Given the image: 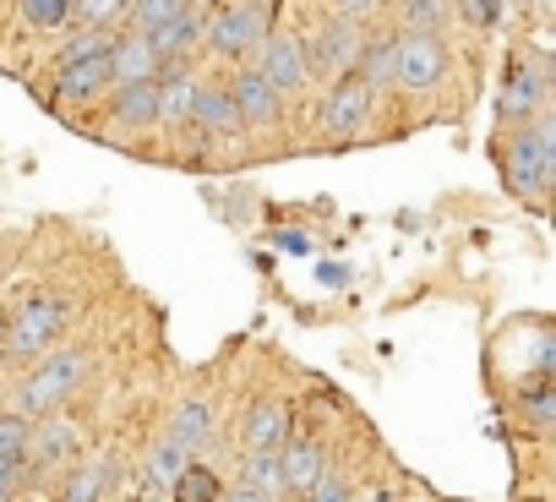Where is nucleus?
Masks as SVG:
<instances>
[{
  "mask_svg": "<svg viewBox=\"0 0 556 502\" xmlns=\"http://www.w3.org/2000/svg\"><path fill=\"white\" fill-rule=\"evenodd\" d=\"M523 415L540 426V431H556V382H545V388H534L529 399H523Z\"/></svg>",
  "mask_w": 556,
  "mask_h": 502,
  "instance_id": "c756f323",
  "label": "nucleus"
},
{
  "mask_svg": "<svg viewBox=\"0 0 556 502\" xmlns=\"http://www.w3.org/2000/svg\"><path fill=\"white\" fill-rule=\"evenodd\" d=\"M83 453V426L72 415H45L34 421V442H28V464L34 469H61Z\"/></svg>",
  "mask_w": 556,
  "mask_h": 502,
  "instance_id": "9b49d317",
  "label": "nucleus"
},
{
  "mask_svg": "<svg viewBox=\"0 0 556 502\" xmlns=\"http://www.w3.org/2000/svg\"><path fill=\"white\" fill-rule=\"evenodd\" d=\"M328 7H333V17H344V23L366 28L371 17H382V7H388V0H328Z\"/></svg>",
  "mask_w": 556,
  "mask_h": 502,
  "instance_id": "473e14b6",
  "label": "nucleus"
},
{
  "mask_svg": "<svg viewBox=\"0 0 556 502\" xmlns=\"http://www.w3.org/2000/svg\"><path fill=\"white\" fill-rule=\"evenodd\" d=\"M224 88H229V99H235L245 131H262V126H278V121H285V99H278V88H273L256 66H235V77H229Z\"/></svg>",
  "mask_w": 556,
  "mask_h": 502,
  "instance_id": "9d476101",
  "label": "nucleus"
},
{
  "mask_svg": "<svg viewBox=\"0 0 556 502\" xmlns=\"http://www.w3.org/2000/svg\"><path fill=\"white\" fill-rule=\"evenodd\" d=\"M453 17L464 28H491L502 17V0H453Z\"/></svg>",
  "mask_w": 556,
  "mask_h": 502,
  "instance_id": "2f4dec72",
  "label": "nucleus"
},
{
  "mask_svg": "<svg viewBox=\"0 0 556 502\" xmlns=\"http://www.w3.org/2000/svg\"><path fill=\"white\" fill-rule=\"evenodd\" d=\"M377 502H399V497H377Z\"/></svg>",
  "mask_w": 556,
  "mask_h": 502,
  "instance_id": "4c0bfd02",
  "label": "nucleus"
},
{
  "mask_svg": "<svg viewBox=\"0 0 556 502\" xmlns=\"http://www.w3.org/2000/svg\"><path fill=\"white\" fill-rule=\"evenodd\" d=\"M207 431H213V399H186V404L169 415V431H164V437H175L186 453H197V448L207 442Z\"/></svg>",
  "mask_w": 556,
  "mask_h": 502,
  "instance_id": "412c9836",
  "label": "nucleus"
},
{
  "mask_svg": "<svg viewBox=\"0 0 556 502\" xmlns=\"http://www.w3.org/2000/svg\"><path fill=\"white\" fill-rule=\"evenodd\" d=\"M115 475H121V459H115V453H104V459L83 464V469L66 480L61 502H104V491H110V480H115Z\"/></svg>",
  "mask_w": 556,
  "mask_h": 502,
  "instance_id": "4be33fe9",
  "label": "nucleus"
},
{
  "mask_svg": "<svg viewBox=\"0 0 556 502\" xmlns=\"http://www.w3.org/2000/svg\"><path fill=\"white\" fill-rule=\"evenodd\" d=\"M72 306L61 296H28L12 317H7V350H0V361H45L66 328Z\"/></svg>",
  "mask_w": 556,
  "mask_h": 502,
  "instance_id": "7ed1b4c3",
  "label": "nucleus"
},
{
  "mask_svg": "<svg viewBox=\"0 0 556 502\" xmlns=\"http://www.w3.org/2000/svg\"><path fill=\"white\" fill-rule=\"evenodd\" d=\"M545 66H534V61H507V77H502V99H496V121L507 126L513 121V131L518 126H529L540 110H545Z\"/></svg>",
  "mask_w": 556,
  "mask_h": 502,
  "instance_id": "6e6552de",
  "label": "nucleus"
},
{
  "mask_svg": "<svg viewBox=\"0 0 556 502\" xmlns=\"http://www.w3.org/2000/svg\"><path fill=\"white\" fill-rule=\"evenodd\" d=\"M202 83H207V77H197L191 66H169V72L159 77V88H164V93H159V126H164V131H186V126H191Z\"/></svg>",
  "mask_w": 556,
  "mask_h": 502,
  "instance_id": "4468645a",
  "label": "nucleus"
},
{
  "mask_svg": "<svg viewBox=\"0 0 556 502\" xmlns=\"http://www.w3.org/2000/svg\"><path fill=\"white\" fill-rule=\"evenodd\" d=\"M28 442H34V421H23L17 410L0 415V464H23L28 459Z\"/></svg>",
  "mask_w": 556,
  "mask_h": 502,
  "instance_id": "c85d7f7f",
  "label": "nucleus"
},
{
  "mask_svg": "<svg viewBox=\"0 0 556 502\" xmlns=\"http://www.w3.org/2000/svg\"><path fill=\"white\" fill-rule=\"evenodd\" d=\"M273 17H278L273 0H240V7H229V12H218V17L207 23V50H213L218 61L251 66V55H262V45L278 34Z\"/></svg>",
  "mask_w": 556,
  "mask_h": 502,
  "instance_id": "f03ea898",
  "label": "nucleus"
},
{
  "mask_svg": "<svg viewBox=\"0 0 556 502\" xmlns=\"http://www.w3.org/2000/svg\"><path fill=\"white\" fill-rule=\"evenodd\" d=\"M159 83H131V88H115L110 93V126L115 131H148L159 126Z\"/></svg>",
  "mask_w": 556,
  "mask_h": 502,
  "instance_id": "dca6fc26",
  "label": "nucleus"
},
{
  "mask_svg": "<svg viewBox=\"0 0 556 502\" xmlns=\"http://www.w3.org/2000/svg\"><path fill=\"white\" fill-rule=\"evenodd\" d=\"M240 442L245 453H285L290 442V410L278 404V399H256L240 421Z\"/></svg>",
  "mask_w": 556,
  "mask_h": 502,
  "instance_id": "2eb2a0df",
  "label": "nucleus"
},
{
  "mask_svg": "<svg viewBox=\"0 0 556 502\" xmlns=\"http://www.w3.org/2000/svg\"><path fill=\"white\" fill-rule=\"evenodd\" d=\"M88 377V350L83 344H66V350H50L45 361H34V372L17 382V415L23 421H45V415H61L66 399H77Z\"/></svg>",
  "mask_w": 556,
  "mask_h": 502,
  "instance_id": "f257e3e1",
  "label": "nucleus"
},
{
  "mask_svg": "<svg viewBox=\"0 0 556 502\" xmlns=\"http://www.w3.org/2000/svg\"><path fill=\"white\" fill-rule=\"evenodd\" d=\"M502 180H507V191H513L518 202H545V197L556 191V175L545 170V159H540L529 126H518L513 142L502 148Z\"/></svg>",
  "mask_w": 556,
  "mask_h": 502,
  "instance_id": "423d86ee",
  "label": "nucleus"
},
{
  "mask_svg": "<svg viewBox=\"0 0 556 502\" xmlns=\"http://www.w3.org/2000/svg\"><path fill=\"white\" fill-rule=\"evenodd\" d=\"M442 77H447V39L399 34V88L404 93H431Z\"/></svg>",
  "mask_w": 556,
  "mask_h": 502,
  "instance_id": "1a4fd4ad",
  "label": "nucleus"
},
{
  "mask_svg": "<svg viewBox=\"0 0 556 502\" xmlns=\"http://www.w3.org/2000/svg\"><path fill=\"white\" fill-rule=\"evenodd\" d=\"M355 77H361L371 93L388 88V83H399V39H393V34H366V50H361Z\"/></svg>",
  "mask_w": 556,
  "mask_h": 502,
  "instance_id": "aec40b11",
  "label": "nucleus"
},
{
  "mask_svg": "<svg viewBox=\"0 0 556 502\" xmlns=\"http://www.w3.org/2000/svg\"><path fill=\"white\" fill-rule=\"evenodd\" d=\"M278 459H285V491H295V497H312V491H317V480L328 475L323 448H317L312 437H290Z\"/></svg>",
  "mask_w": 556,
  "mask_h": 502,
  "instance_id": "a211bd4d",
  "label": "nucleus"
},
{
  "mask_svg": "<svg viewBox=\"0 0 556 502\" xmlns=\"http://www.w3.org/2000/svg\"><path fill=\"white\" fill-rule=\"evenodd\" d=\"M399 23H404V34L442 39L447 23H453V0H399Z\"/></svg>",
  "mask_w": 556,
  "mask_h": 502,
  "instance_id": "5701e85b",
  "label": "nucleus"
},
{
  "mask_svg": "<svg viewBox=\"0 0 556 502\" xmlns=\"http://www.w3.org/2000/svg\"><path fill=\"white\" fill-rule=\"evenodd\" d=\"M529 137H534V148H540L545 170L556 175V110H540V115L529 121Z\"/></svg>",
  "mask_w": 556,
  "mask_h": 502,
  "instance_id": "7c9ffc66",
  "label": "nucleus"
},
{
  "mask_svg": "<svg viewBox=\"0 0 556 502\" xmlns=\"http://www.w3.org/2000/svg\"><path fill=\"white\" fill-rule=\"evenodd\" d=\"M99 93H115V72H110V55L99 61H83V66H66L55 72V99L61 104H88Z\"/></svg>",
  "mask_w": 556,
  "mask_h": 502,
  "instance_id": "f3484780",
  "label": "nucleus"
},
{
  "mask_svg": "<svg viewBox=\"0 0 556 502\" xmlns=\"http://www.w3.org/2000/svg\"><path fill=\"white\" fill-rule=\"evenodd\" d=\"M306 502H355V486H350L344 475H323V480H317V491H312Z\"/></svg>",
  "mask_w": 556,
  "mask_h": 502,
  "instance_id": "72a5a7b5",
  "label": "nucleus"
},
{
  "mask_svg": "<svg viewBox=\"0 0 556 502\" xmlns=\"http://www.w3.org/2000/svg\"><path fill=\"white\" fill-rule=\"evenodd\" d=\"M186 464H191V453H186L175 437H159V442L148 448V464H142V491H148V497L175 491V480L186 475Z\"/></svg>",
  "mask_w": 556,
  "mask_h": 502,
  "instance_id": "6ab92c4d",
  "label": "nucleus"
},
{
  "mask_svg": "<svg viewBox=\"0 0 556 502\" xmlns=\"http://www.w3.org/2000/svg\"><path fill=\"white\" fill-rule=\"evenodd\" d=\"M545 88H551V93H556V50H551V55H545Z\"/></svg>",
  "mask_w": 556,
  "mask_h": 502,
  "instance_id": "c9c22d12",
  "label": "nucleus"
},
{
  "mask_svg": "<svg viewBox=\"0 0 556 502\" xmlns=\"http://www.w3.org/2000/svg\"><path fill=\"white\" fill-rule=\"evenodd\" d=\"M224 491H229V486H224L207 464H186V475L175 480L169 497H175V502H224Z\"/></svg>",
  "mask_w": 556,
  "mask_h": 502,
  "instance_id": "bb28decb",
  "label": "nucleus"
},
{
  "mask_svg": "<svg viewBox=\"0 0 556 502\" xmlns=\"http://www.w3.org/2000/svg\"><path fill=\"white\" fill-rule=\"evenodd\" d=\"M0 350H7V317H0Z\"/></svg>",
  "mask_w": 556,
  "mask_h": 502,
  "instance_id": "e433bc0d",
  "label": "nucleus"
},
{
  "mask_svg": "<svg viewBox=\"0 0 556 502\" xmlns=\"http://www.w3.org/2000/svg\"><path fill=\"white\" fill-rule=\"evenodd\" d=\"M186 7H191V0H137V7H131V23H126V28H131V34H148V39H153V34H164L169 23H180V17H186Z\"/></svg>",
  "mask_w": 556,
  "mask_h": 502,
  "instance_id": "a878e982",
  "label": "nucleus"
},
{
  "mask_svg": "<svg viewBox=\"0 0 556 502\" xmlns=\"http://www.w3.org/2000/svg\"><path fill=\"white\" fill-rule=\"evenodd\" d=\"M551 218H556V202H551Z\"/></svg>",
  "mask_w": 556,
  "mask_h": 502,
  "instance_id": "58836bf2",
  "label": "nucleus"
},
{
  "mask_svg": "<svg viewBox=\"0 0 556 502\" xmlns=\"http://www.w3.org/2000/svg\"><path fill=\"white\" fill-rule=\"evenodd\" d=\"M361 50H366V28H355V23H344V17H323V28L306 39L312 77H323V88L339 83V77H355Z\"/></svg>",
  "mask_w": 556,
  "mask_h": 502,
  "instance_id": "20e7f679",
  "label": "nucleus"
},
{
  "mask_svg": "<svg viewBox=\"0 0 556 502\" xmlns=\"http://www.w3.org/2000/svg\"><path fill=\"white\" fill-rule=\"evenodd\" d=\"M371 99H377V93H371L361 77L328 83V88H323V104H317V131L333 137V142L355 137V131L366 126V115H371Z\"/></svg>",
  "mask_w": 556,
  "mask_h": 502,
  "instance_id": "39448f33",
  "label": "nucleus"
},
{
  "mask_svg": "<svg viewBox=\"0 0 556 502\" xmlns=\"http://www.w3.org/2000/svg\"><path fill=\"white\" fill-rule=\"evenodd\" d=\"M17 7H23V23H28V28H39V34L72 28V17H77L72 0H17Z\"/></svg>",
  "mask_w": 556,
  "mask_h": 502,
  "instance_id": "cd10ccee",
  "label": "nucleus"
},
{
  "mask_svg": "<svg viewBox=\"0 0 556 502\" xmlns=\"http://www.w3.org/2000/svg\"><path fill=\"white\" fill-rule=\"evenodd\" d=\"M110 72H115V88H131V83H159L169 66H164V55L153 50V39L148 34H121V45L110 50Z\"/></svg>",
  "mask_w": 556,
  "mask_h": 502,
  "instance_id": "f8f14e48",
  "label": "nucleus"
},
{
  "mask_svg": "<svg viewBox=\"0 0 556 502\" xmlns=\"http://www.w3.org/2000/svg\"><path fill=\"white\" fill-rule=\"evenodd\" d=\"M77 7V28H110V34H126V23H131V7L137 0H72Z\"/></svg>",
  "mask_w": 556,
  "mask_h": 502,
  "instance_id": "393cba45",
  "label": "nucleus"
},
{
  "mask_svg": "<svg viewBox=\"0 0 556 502\" xmlns=\"http://www.w3.org/2000/svg\"><path fill=\"white\" fill-rule=\"evenodd\" d=\"M240 486L262 491V497H285V459L278 453H240Z\"/></svg>",
  "mask_w": 556,
  "mask_h": 502,
  "instance_id": "b1692460",
  "label": "nucleus"
},
{
  "mask_svg": "<svg viewBox=\"0 0 556 502\" xmlns=\"http://www.w3.org/2000/svg\"><path fill=\"white\" fill-rule=\"evenodd\" d=\"M256 72H262V77L278 88V99H295V93H306V83H312V55H306V39L278 28V34L262 45Z\"/></svg>",
  "mask_w": 556,
  "mask_h": 502,
  "instance_id": "0eeeda50",
  "label": "nucleus"
},
{
  "mask_svg": "<svg viewBox=\"0 0 556 502\" xmlns=\"http://www.w3.org/2000/svg\"><path fill=\"white\" fill-rule=\"evenodd\" d=\"M224 502H273V497H262V491H251V486H229Z\"/></svg>",
  "mask_w": 556,
  "mask_h": 502,
  "instance_id": "f704fd0d",
  "label": "nucleus"
},
{
  "mask_svg": "<svg viewBox=\"0 0 556 502\" xmlns=\"http://www.w3.org/2000/svg\"><path fill=\"white\" fill-rule=\"evenodd\" d=\"M191 126H197V137H207V142H235V137H245V121H240V110H235V99H229L224 83H202Z\"/></svg>",
  "mask_w": 556,
  "mask_h": 502,
  "instance_id": "ddd939ff",
  "label": "nucleus"
}]
</instances>
